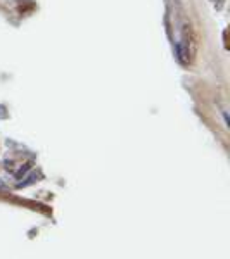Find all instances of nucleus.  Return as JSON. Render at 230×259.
I'll return each mask as SVG.
<instances>
[{"label": "nucleus", "mask_w": 230, "mask_h": 259, "mask_svg": "<svg viewBox=\"0 0 230 259\" xmlns=\"http://www.w3.org/2000/svg\"><path fill=\"white\" fill-rule=\"evenodd\" d=\"M213 4H215V6H221V4H223V0H211Z\"/></svg>", "instance_id": "nucleus-1"}, {"label": "nucleus", "mask_w": 230, "mask_h": 259, "mask_svg": "<svg viewBox=\"0 0 230 259\" xmlns=\"http://www.w3.org/2000/svg\"><path fill=\"white\" fill-rule=\"evenodd\" d=\"M0 187H4V183H0Z\"/></svg>", "instance_id": "nucleus-2"}]
</instances>
